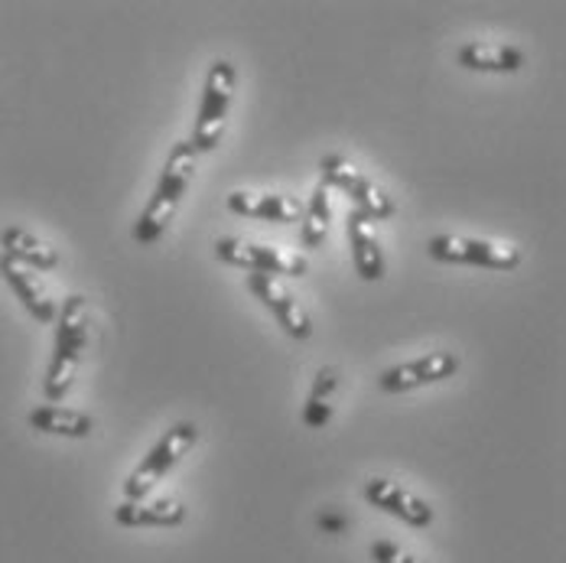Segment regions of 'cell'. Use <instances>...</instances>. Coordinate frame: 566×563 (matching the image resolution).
Masks as SVG:
<instances>
[{
	"label": "cell",
	"mask_w": 566,
	"mask_h": 563,
	"mask_svg": "<svg viewBox=\"0 0 566 563\" xmlns=\"http://www.w3.org/2000/svg\"><path fill=\"white\" fill-rule=\"evenodd\" d=\"M455 62L469 72H495V75H505V72H517L524 65V53L517 46H505V43H485V40H475V43H462L455 50Z\"/></svg>",
	"instance_id": "17"
},
{
	"label": "cell",
	"mask_w": 566,
	"mask_h": 563,
	"mask_svg": "<svg viewBox=\"0 0 566 563\" xmlns=\"http://www.w3.org/2000/svg\"><path fill=\"white\" fill-rule=\"evenodd\" d=\"M0 248L10 261L30 268V271H56L59 251L53 244H46L43 238H36L33 231L20 226H10L0 231Z\"/></svg>",
	"instance_id": "15"
},
{
	"label": "cell",
	"mask_w": 566,
	"mask_h": 563,
	"mask_svg": "<svg viewBox=\"0 0 566 563\" xmlns=\"http://www.w3.org/2000/svg\"><path fill=\"white\" fill-rule=\"evenodd\" d=\"M365 499L375 508H381L385 514L410 524V528H430L433 524L430 502H423L420 496L407 492L403 486H397L391 479H368L365 482Z\"/></svg>",
	"instance_id": "10"
},
{
	"label": "cell",
	"mask_w": 566,
	"mask_h": 563,
	"mask_svg": "<svg viewBox=\"0 0 566 563\" xmlns=\"http://www.w3.org/2000/svg\"><path fill=\"white\" fill-rule=\"evenodd\" d=\"M345 231H348V248H352L355 274L365 283L381 281L385 271H388V264H385V251H381V244H378V238H375L371 222L355 209V212H348Z\"/></svg>",
	"instance_id": "13"
},
{
	"label": "cell",
	"mask_w": 566,
	"mask_h": 563,
	"mask_svg": "<svg viewBox=\"0 0 566 563\" xmlns=\"http://www.w3.org/2000/svg\"><path fill=\"white\" fill-rule=\"evenodd\" d=\"M339 385H342L339 368L326 365V368H319V372H316L313 388H310V397H306V400H329V397L339 392Z\"/></svg>",
	"instance_id": "20"
},
{
	"label": "cell",
	"mask_w": 566,
	"mask_h": 563,
	"mask_svg": "<svg viewBox=\"0 0 566 563\" xmlns=\"http://www.w3.org/2000/svg\"><path fill=\"white\" fill-rule=\"evenodd\" d=\"M216 258L222 264L241 268L248 274H271V278H303L310 271V261L300 251L271 248V244H254L241 238H219L216 241Z\"/></svg>",
	"instance_id": "6"
},
{
	"label": "cell",
	"mask_w": 566,
	"mask_h": 563,
	"mask_svg": "<svg viewBox=\"0 0 566 563\" xmlns=\"http://www.w3.org/2000/svg\"><path fill=\"white\" fill-rule=\"evenodd\" d=\"M427 254L443 264H469V268H492V271H514L521 264V251L514 244L469 238V234H433L427 241Z\"/></svg>",
	"instance_id": "7"
},
{
	"label": "cell",
	"mask_w": 566,
	"mask_h": 563,
	"mask_svg": "<svg viewBox=\"0 0 566 563\" xmlns=\"http://www.w3.org/2000/svg\"><path fill=\"white\" fill-rule=\"evenodd\" d=\"M319 524H323V528H342L345 521H342V518H319Z\"/></svg>",
	"instance_id": "22"
},
{
	"label": "cell",
	"mask_w": 566,
	"mask_h": 563,
	"mask_svg": "<svg viewBox=\"0 0 566 563\" xmlns=\"http://www.w3.org/2000/svg\"><path fill=\"white\" fill-rule=\"evenodd\" d=\"M85 345H88V303L85 296L72 293L56 313V345H53V362H50L46 385H43V392L53 404L72 392Z\"/></svg>",
	"instance_id": "2"
},
{
	"label": "cell",
	"mask_w": 566,
	"mask_h": 563,
	"mask_svg": "<svg viewBox=\"0 0 566 563\" xmlns=\"http://www.w3.org/2000/svg\"><path fill=\"white\" fill-rule=\"evenodd\" d=\"M192 176H196V150H192L189 140H179V144H172L170 157H167L164 173H160V183H157L147 209L140 212V219L134 226V241L137 244L150 248L167 234V228H170L172 216H176Z\"/></svg>",
	"instance_id": "1"
},
{
	"label": "cell",
	"mask_w": 566,
	"mask_h": 563,
	"mask_svg": "<svg viewBox=\"0 0 566 563\" xmlns=\"http://www.w3.org/2000/svg\"><path fill=\"white\" fill-rule=\"evenodd\" d=\"M333 420V404L329 400H306L303 404V424L306 427H326Z\"/></svg>",
	"instance_id": "21"
},
{
	"label": "cell",
	"mask_w": 566,
	"mask_h": 563,
	"mask_svg": "<svg viewBox=\"0 0 566 563\" xmlns=\"http://www.w3.org/2000/svg\"><path fill=\"white\" fill-rule=\"evenodd\" d=\"M228 209L241 219H261V222H277V226H293L303 219V206L293 196L281 192H231Z\"/></svg>",
	"instance_id": "12"
},
{
	"label": "cell",
	"mask_w": 566,
	"mask_h": 563,
	"mask_svg": "<svg viewBox=\"0 0 566 563\" xmlns=\"http://www.w3.org/2000/svg\"><path fill=\"white\" fill-rule=\"evenodd\" d=\"M319 173H323V186H329V189H342L355 206H358V212L368 219V222H381V219H391L397 212V202L375 183V179H368L365 173H358V169L352 167L345 157L339 154H329V157H323L319 160Z\"/></svg>",
	"instance_id": "5"
},
{
	"label": "cell",
	"mask_w": 566,
	"mask_h": 563,
	"mask_svg": "<svg viewBox=\"0 0 566 563\" xmlns=\"http://www.w3.org/2000/svg\"><path fill=\"white\" fill-rule=\"evenodd\" d=\"M0 278L10 283V290L20 296V303L27 306V313L36 323H56V300L50 296V290L36 278V271H30V268L10 261L7 254H0Z\"/></svg>",
	"instance_id": "11"
},
{
	"label": "cell",
	"mask_w": 566,
	"mask_h": 563,
	"mask_svg": "<svg viewBox=\"0 0 566 563\" xmlns=\"http://www.w3.org/2000/svg\"><path fill=\"white\" fill-rule=\"evenodd\" d=\"M186 505L172 496L164 499H140V502H120L114 508V521L120 528H179L186 521Z\"/></svg>",
	"instance_id": "14"
},
{
	"label": "cell",
	"mask_w": 566,
	"mask_h": 563,
	"mask_svg": "<svg viewBox=\"0 0 566 563\" xmlns=\"http://www.w3.org/2000/svg\"><path fill=\"white\" fill-rule=\"evenodd\" d=\"M27 424L40 434L65 437V440H85L95 430V420L85 410L75 407H59V404H40L27 414Z\"/></svg>",
	"instance_id": "16"
},
{
	"label": "cell",
	"mask_w": 566,
	"mask_h": 563,
	"mask_svg": "<svg viewBox=\"0 0 566 563\" xmlns=\"http://www.w3.org/2000/svg\"><path fill=\"white\" fill-rule=\"evenodd\" d=\"M248 290L277 316V323L283 326V333L290 338H310L313 336V320L306 313V306L290 293V286L271 274H248Z\"/></svg>",
	"instance_id": "9"
},
{
	"label": "cell",
	"mask_w": 566,
	"mask_h": 563,
	"mask_svg": "<svg viewBox=\"0 0 566 563\" xmlns=\"http://www.w3.org/2000/svg\"><path fill=\"white\" fill-rule=\"evenodd\" d=\"M368 557L375 563H427L420 561V557H413L410 551H403L395 541H375V544L368 548Z\"/></svg>",
	"instance_id": "19"
},
{
	"label": "cell",
	"mask_w": 566,
	"mask_h": 563,
	"mask_svg": "<svg viewBox=\"0 0 566 563\" xmlns=\"http://www.w3.org/2000/svg\"><path fill=\"white\" fill-rule=\"evenodd\" d=\"M300 241L306 251H316L326 238H329V222H333V206H329V186H316L313 196H310V206L303 209V219H300Z\"/></svg>",
	"instance_id": "18"
},
{
	"label": "cell",
	"mask_w": 566,
	"mask_h": 563,
	"mask_svg": "<svg viewBox=\"0 0 566 563\" xmlns=\"http://www.w3.org/2000/svg\"><path fill=\"white\" fill-rule=\"evenodd\" d=\"M234 85H238L234 65L228 59H216L209 65V75H206V85H202V102H199L192 140H189L196 154H209V150H216L222 144L231 98H234Z\"/></svg>",
	"instance_id": "3"
},
{
	"label": "cell",
	"mask_w": 566,
	"mask_h": 563,
	"mask_svg": "<svg viewBox=\"0 0 566 563\" xmlns=\"http://www.w3.org/2000/svg\"><path fill=\"white\" fill-rule=\"evenodd\" d=\"M455 372H459V355L450 352V348H437V352H427L420 358H410L403 365L381 372L378 388L385 395H403V392H413V388H423V385L447 382V378H453Z\"/></svg>",
	"instance_id": "8"
},
{
	"label": "cell",
	"mask_w": 566,
	"mask_h": 563,
	"mask_svg": "<svg viewBox=\"0 0 566 563\" xmlns=\"http://www.w3.org/2000/svg\"><path fill=\"white\" fill-rule=\"evenodd\" d=\"M196 440H199V427H196L192 420L172 424L170 430L154 444V450L147 452V456L137 462V469L127 476V482H124V499H127V502L147 499V496L157 489V482H164V476L170 472L172 466L196 447Z\"/></svg>",
	"instance_id": "4"
}]
</instances>
